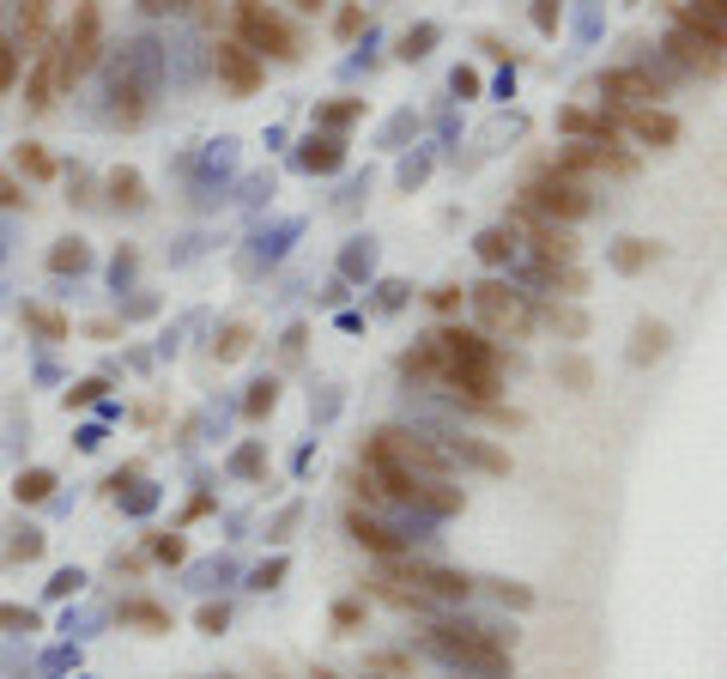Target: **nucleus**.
<instances>
[{
    "label": "nucleus",
    "instance_id": "79ce46f5",
    "mask_svg": "<svg viewBox=\"0 0 727 679\" xmlns=\"http://www.w3.org/2000/svg\"><path fill=\"white\" fill-rule=\"evenodd\" d=\"M182 552H188V546H182L176 534H158L152 540V559H164V564H182Z\"/></svg>",
    "mask_w": 727,
    "mask_h": 679
},
{
    "label": "nucleus",
    "instance_id": "423d86ee",
    "mask_svg": "<svg viewBox=\"0 0 727 679\" xmlns=\"http://www.w3.org/2000/svg\"><path fill=\"white\" fill-rule=\"evenodd\" d=\"M473 310H480V322L492 327V334H533V310L521 303V291H509L504 279H485V286H473Z\"/></svg>",
    "mask_w": 727,
    "mask_h": 679
},
{
    "label": "nucleus",
    "instance_id": "0eeeda50",
    "mask_svg": "<svg viewBox=\"0 0 727 679\" xmlns=\"http://www.w3.org/2000/svg\"><path fill=\"white\" fill-rule=\"evenodd\" d=\"M558 170H570V176H636V158L624 152L619 140H576V146H558V158H552Z\"/></svg>",
    "mask_w": 727,
    "mask_h": 679
},
{
    "label": "nucleus",
    "instance_id": "f8f14e48",
    "mask_svg": "<svg viewBox=\"0 0 727 679\" xmlns=\"http://www.w3.org/2000/svg\"><path fill=\"white\" fill-rule=\"evenodd\" d=\"M55 92H61V43H43V49H31V79H25V104L31 110H49Z\"/></svg>",
    "mask_w": 727,
    "mask_h": 679
},
{
    "label": "nucleus",
    "instance_id": "9d476101",
    "mask_svg": "<svg viewBox=\"0 0 727 679\" xmlns=\"http://www.w3.org/2000/svg\"><path fill=\"white\" fill-rule=\"evenodd\" d=\"M667 55H673L679 67H691V73H703V79L727 73V49H715L709 37H697V31H685V25L667 31Z\"/></svg>",
    "mask_w": 727,
    "mask_h": 679
},
{
    "label": "nucleus",
    "instance_id": "c756f323",
    "mask_svg": "<svg viewBox=\"0 0 727 679\" xmlns=\"http://www.w3.org/2000/svg\"><path fill=\"white\" fill-rule=\"evenodd\" d=\"M25 327H37L43 340H67V322L55 310H43V303H25Z\"/></svg>",
    "mask_w": 727,
    "mask_h": 679
},
{
    "label": "nucleus",
    "instance_id": "49530a36",
    "mask_svg": "<svg viewBox=\"0 0 727 679\" xmlns=\"http://www.w3.org/2000/svg\"><path fill=\"white\" fill-rule=\"evenodd\" d=\"M224 619H231V607H200V631H224Z\"/></svg>",
    "mask_w": 727,
    "mask_h": 679
},
{
    "label": "nucleus",
    "instance_id": "f257e3e1",
    "mask_svg": "<svg viewBox=\"0 0 727 679\" xmlns=\"http://www.w3.org/2000/svg\"><path fill=\"white\" fill-rule=\"evenodd\" d=\"M425 649L449 667H468L480 679H504L509 674V643L497 637L492 625H430Z\"/></svg>",
    "mask_w": 727,
    "mask_h": 679
},
{
    "label": "nucleus",
    "instance_id": "473e14b6",
    "mask_svg": "<svg viewBox=\"0 0 727 679\" xmlns=\"http://www.w3.org/2000/svg\"><path fill=\"white\" fill-rule=\"evenodd\" d=\"M430 43H437V25L406 31V37H401V61H425V55H430Z\"/></svg>",
    "mask_w": 727,
    "mask_h": 679
},
{
    "label": "nucleus",
    "instance_id": "4c0bfd02",
    "mask_svg": "<svg viewBox=\"0 0 727 679\" xmlns=\"http://www.w3.org/2000/svg\"><path fill=\"white\" fill-rule=\"evenodd\" d=\"M364 31V7H339V19H334V37L339 43H351Z\"/></svg>",
    "mask_w": 727,
    "mask_h": 679
},
{
    "label": "nucleus",
    "instance_id": "1a4fd4ad",
    "mask_svg": "<svg viewBox=\"0 0 727 679\" xmlns=\"http://www.w3.org/2000/svg\"><path fill=\"white\" fill-rule=\"evenodd\" d=\"M212 67H219V79H224V85H231L236 97L261 92V79H267V67H261V55L249 49V43H236V37H219V43H212Z\"/></svg>",
    "mask_w": 727,
    "mask_h": 679
},
{
    "label": "nucleus",
    "instance_id": "bb28decb",
    "mask_svg": "<svg viewBox=\"0 0 727 679\" xmlns=\"http://www.w3.org/2000/svg\"><path fill=\"white\" fill-rule=\"evenodd\" d=\"M545 322L558 327L564 340H582V334H588V315L576 310V303H545Z\"/></svg>",
    "mask_w": 727,
    "mask_h": 679
},
{
    "label": "nucleus",
    "instance_id": "20e7f679",
    "mask_svg": "<svg viewBox=\"0 0 727 679\" xmlns=\"http://www.w3.org/2000/svg\"><path fill=\"white\" fill-rule=\"evenodd\" d=\"M236 43H249L255 55H267V61H303V37L298 25H291L279 7H267V0H236Z\"/></svg>",
    "mask_w": 727,
    "mask_h": 679
},
{
    "label": "nucleus",
    "instance_id": "f704fd0d",
    "mask_svg": "<svg viewBox=\"0 0 727 679\" xmlns=\"http://www.w3.org/2000/svg\"><path fill=\"white\" fill-rule=\"evenodd\" d=\"M364 625V601H334V631L346 637V631Z\"/></svg>",
    "mask_w": 727,
    "mask_h": 679
},
{
    "label": "nucleus",
    "instance_id": "6e6d98bb",
    "mask_svg": "<svg viewBox=\"0 0 727 679\" xmlns=\"http://www.w3.org/2000/svg\"><path fill=\"white\" fill-rule=\"evenodd\" d=\"M291 7H298V13H322L327 0H291Z\"/></svg>",
    "mask_w": 727,
    "mask_h": 679
},
{
    "label": "nucleus",
    "instance_id": "864d4df0",
    "mask_svg": "<svg viewBox=\"0 0 727 679\" xmlns=\"http://www.w3.org/2000/svg\"><path fill=\"white\" fill-rule=\"evenodd\" d=\"M19 200H25V195H19V183H13V176H0V207H19Z\"/></svg>",
    "mask_w": 727,
    "mask_h": 679
},
{
    "label": "nucleus",
    "instance_id": "7c9ffc66",
    "mask_svg": "<svg viewBox=\"0 0 727 679\" xmlns=\"http://www.w3.org/2000/svg\"><path fill=\"white\" fill-rule=\"evenodd\" d=\"M358 116H364V104H358V97H346V104H322V110H315V122H322V128H351Z\"/></svg>",
    "mask_w": 727,
    "mask_h": 679
},
{
    "label": "nucleus",
    "instance_id": "a211bd4d",
    "mask_svg": "<svg viewBox=\"0 0 727 679\" xmlns=\"http://www.w3.org/2000/svg\"><path fill=\"white\" fill-rule=\"evenodd\" d=\"M558 128L570 134V140H619V122L612 116H588V110H558Z\"/></svg>",
    "mask_w": 727,
    "mask_h": 679
},
{
    "label": "nucleus",
    "instance_id": "72a5a7b5",
    "mask_svg": "<svg viewBox=\"0 0 727 679\" xmlns=\"http://www.w3.org/2000/svg\"><path fill=\"white\" fill-rule=\"evenodd\" d=\"M19 67H25V55H19V43H0V97L19 85Z\"/></svg>",
    "mask_w": 727,
    "mask_h": 679
},
{
    "label": "nucleus",
    "instance_id": "39448f33",
    "mask_svg": "<svg viewBox=\"0 0 727 679\" xmlns=\"http://www.w3.org/2000/svg\"><path fill=\"white\" fill-rule=\"evenodd\" d=\"M55 43H61V92H73L79 79L91 73L97 49H104V13H97V0H73V25Z\"/></svg>",
    "mask_w": 727,
    "mask_h": 679
},
{
    "label": "nucleus",
    "instance_id": "5701e85b",
    "mask_svg": "<svg viewBox=\"0 0 727 679\" xmlns=\"http://www.w3.org/2000/svg\"><path fill=\"white\" fill-rule=\"evenodd\" d=\"M49 492H55V473H49V468H25V473L13 480V497H19V504H43Z\"/></svg>",
    "mask_w": 727,
    "mask_h": 679
},
{
    "label": "nucleus",
    "instance_id": "2f4dec72",
    "mask_svg": "<svg viewBox=\"0 0 727 679\" xmlns=\"http://www.w3.org/2000/svg\"><path fill=\"white\" fill-rule=\"evenodd\" d=\"M370 674H394V679H413V655H401V649H377V655H370Z\"/></svg>",
    "mask_w": 727,
    "mask_h": 679
},
{
    "label": "nucleus",
    "instance_id": "7ed1b4c3",
    "mask_svg": "<svg viewBox=\"0 0 727 679\" xmlns=\"http://www.w3.org/2000/svg\"><path fill=\"white\" fill-rule=\"evenodd\" d=\"M521 207L545 212V219H558V225H576V219H588L595 195H588V183H582V176H570V170L533 164L528 183H521Z\"/></svg>",
    "mask_w": 727,
    "mask_h": 679
},
{
    "label": "nucleus",
    "instance_id": "603ef678",
    "mask_svg": "<svg viewBox=\"0 0 727 679\" xmlns=\"http://www.w3.org/2000/svg\"><path fill=\"white\" fill-rule=\"evenodd\" d=\"M454 92L473 97V92H480V73H473V67H461V73H454Z\"/></svg>",
    "mask_w": 727,
    "mask_h": 679
},
{
    "label": "nucleus",
    "instance_id": "4be33fe9",
    "mask_svg": "<svg viewBox=\"0 0 727 679\" xmlns=\"http://www.w3.org/2000/svg\"><path fill=\"white\" fill-rule=\"evenodd\" d=\"M13 164H19V176H31V183H49V176H55V158L43 152L37 140H25V146H19V152H13Z\"/></svg>",
    "mask_w": 727,
    "mask_h": 679
},
{
    "label": "nucleus",
    "instance_id": "6ab92c4d",
    "mask_svg": "<svg viewBox=\"0 0 727 679\" xmlns=\"http://www.w3.org/2000/svg\"><path fill=\"white\" fill-rule=\"evenodd\" d=\"M533 279H540V286H552L558 298H576V291H588V274H582L576 262H545V255H540V262H533Z\"/></svg>",
    "mask_w": 727,
    "mask_h": 679
},
{
    "label": "nucleus",
    "instance_id": "5fc2aeb1",
    "mask_svg": "<svg viewBox=\"0 0 727 679\" xmlns=\"http://www.w3.org/2000/svg\"><path fill=\"white\" fill-rule=\"evenodd\" d=\"M182 0H146V13H176Z\"/></svg>",
    "mask_w": 727,
    "mask_h": 679
},
{
    "label": "nucleus",
    "instance_id": "58836bf2",
    "mask_svg": "<svg viewBox=\"0 0 727 679\" xmlns=\"http://www.w3.org/2000/svg\"><path fill=\"white\" fill-rule=\"evenodd\" d=\"M0 631H37V613L31 607H0Z\"/></svg>",
    "mask_w": 727,
    "mask_h": 679
},
{
    "label": "nucleus",
    "instance_id": "a18cd8bd",
    "mask_svg": "<svg viewBox=\"0 0 727 679\" xmlns=\"http://www.w3.org/2000/svg\"><path fill=\"white\" fill-rule=\"evenodd\" d=\"M97 394H104V382L91 377V382H79V389L67 394V406H91V401H97Z\"/></svg>",
    "mask_w": 727,
    "mask_h": 679
},
{
    "label": "nucleus",
    "instance_id": "c03bdc74",
    "mask_svg": "<svg viewBox=\"0 0 727 679\" xmlns=\"http://www.w3.org/2000/svg\"><path fill=\"white\" fill-rule=\"evenodd\" d=\"M564 382H570V389H588V382H595V370H588L582 358H564Z\"/></svg>",
    "mask_w": 727,
    "mask_h": 679
},
{
    "label": "nucleus",
    "instance_id": "c9c22d12",
    "mask_svg": "<svg viewBox=\"0 0 727 679\" xmlns=\"http://www.w3.org/2000/svg\"><path fill=\"white\" fill-rule=\"evenodd\" d=\"M558 19H564V0H533V25H540L545 37L558 31Z\"/></svg>",
    "mask_w": 727,
    "mask_h": 679
},
{
    "label": "nucleus",
    "instance_id": "37998d69",
    "mask_svg": "<svg viewBox=\"0 0 727 679\" xmlns=\"http://www.w3.org/2000/svg\"><path fill=\"white\" fill-rule=\"evenodd\" d=\"M430 310H442V315L461 310V286H437V291H430Z\"/></svg>",
    "mask_w": 727,
    "mask_h": 679
},
{
    "label": "nucleus",
    "instance_id": "09e8293b",
    "mask_svg": "<svg viewBox=\"0 0 727 679\" xmlns=\"http://www.w3.org/2000/svg\"><path fill=\"white\" fill-rule=\"evenodd\" d=\"M182 7H188V13L200 19V25H212V19H219V0H182Z\"/></svg>",
    "mask_w": 727,
    "mask_h": 679
},
{
    "label": "nucleus",
    "instance_id": "aec40b11",
    "mask_svg": "<svg viewBox=\"0 0 727 679\" xmlns=\"http://www.w3.org/2000/svg\"><path fill=\"white\" fill-rule=\"evenodd\" d=\"M655 255H661L655 243H643V237H624V243L612 249V267H619V274H643V267H649Z\"/></svg>",
    "mask_w": 727,
    "mask_h": 679
},
{
    "label": "nucleus",
    "instance_id": "3c124183",
    "mask_svg": "<svg viewBox=\"0 0 727 679\" xmlns=\"http://www.w3.org/2000/svg\"><path fill=\"white\" fill-rule=\"evenodd\" d=\"M79 583H85V576H79V571H61V576H55V583H49V595H73Z\"/></svg>",
    "mask_w": 727,
    "mask_h": 679
},
{
    "label": "nucleus",
    "instance_id": "f3484780",
    "mask_svg": "<svg viewBox=\"0 0 727 679\" xmlns=\"http://www.w3.org/2000/svg\"><path fill=\"white\" fill-rule=\"evenodd\" d=\"M346 528H351V540H358V546H370L377 559H406V540L394 534V528H382L377 516H364V509H351V516H346Z\"/></svg>",
    "mask_w": 727,
    "mask_h": 679
},
{
    "label": "nucleus",
    "instance_id": "6e6552de",
    "mask_svg": "<svg viewBox=\"0 0 727 679\" xmlns=\"http://www.w3.org/2000/svg\"><path fill=\"white\" fill-rule=\"evenodd\" d=\"M509 231H516V237H528V243L540 249L545 262H576V237H570V225L545 219V212L516 207V212H509Z\"/></svg>",
    "mask_w": 727,
    "mask_h": 679
},
{
    "label": "nucleus",
    "instance_id": "a19ab883",
    "mask_svg": "<svg viewBox=\"0 0 727 679\" xmlns=\"http://www.w3.org/2000/svg\"><path fill=\"white\" fill-rule=\"evenodd\" d=\"M243 346H249V327H243V322H231V327L219 334V358H236Z\"/></svg>",
    "mask_w": 727,
    "mask_h": 679
},
{
    "label": "nucleus",
    "instance_id": "de8ad7c7",
    "mask_svg": "<svg viewBox=\"0 0 727 679\" xmlns=\"http://www.w3.org/2000/svg\"><path fill=\"white\" fill-rule=\"evenodd\" d=\"M492 588H497V601H504V607H528L533 601L528 588H509V583H492Z\"/></svg>",
    "mask_w": 727,
    "mask_h": 679
},
{
    "label": "nucleus",
    "instance_id": "412c9836",
    "mask_svg": "<svg viewBox=\"0 0 727 679\" xmlns=\"http://www.w3.org/2000/svg\"><path fill=\"white\" fill-rule=\"evenodd\" d=\"M473 249H480L485 267H504L509 255H516V231H509V225H497V231H480V243H473Z\"/></svg>",
    "mask_w": 727,
    "mask_h": 679
},
{
    "label": "nucleus",
    "instance_id": "cd10ccee",
    "mask_svg": "<svg viewBox=\"0 0 727 679\" xmlns=\"http://www.w3.org/2000/svg\"><path fill=\"white\" fill-rule=\"evenodd\" d=\"M109 200H116V207H146L140 176H134V170H116V176H109Z\"/></svg>",
    "mask_w": 727,
    "mask_h": 679
},
{
    "label": "nucleus",
    "instance_id": "2eb2a0df",
    "mask_svg": "<svg viewBox=\"0 0 727 679\" xmlns=\"http://www.w3.org/2000/svg\"><path fill=\"white\" fill-rule=\"evenodd\" d=\"M619 128H631L643 146H679V122L667 116V110H655V104L624 110V116H619Z\"/></svg>",
    "mask_w": 727,
    "mask_h": 679
},
{
    "label": "nucleus",
    "instance_id": "c85d7f7f",
    "mask_svg": "<svg viewBox=\"0 0 727 679\" xmlns=\"http://www.w3.org/2000/svg\"><path fill=\"white\" fill-rule=\"evenodd\" d=\"M339 140H310L303 146V170H339Z\"/></svg>",
    "mask_w": 727,
    "mask_h": 679
},
{
    "label": "nucleus",
    "instance_id": "e433bc0d",
    "mask_svg": "<svg viewBox=\"0 0 727 679\" xmlns=\"http://www.w3.org/2000/svg\"><path fill=\"white\" fill-rule=\"evenodd\" d=\"M37 552H43V534H37V528H19V540H13V546H7V559H37Z\"/></svg>",
    "mask_w": 727,
    "mask_h": 679
},
{
    "label": "nucleus",
    "instance_id": "393cba45",
    "mask_svg": "<svg viewBox=\"0 0 727 679\" xmlns=\"http://www.w3.org/2000/svg\"><path fill=\"white\" fill-rule=\"evenodd\" d=\"M122 625H140V631H170V613L158 601H122Z\"/></svg>",
    "mask_w": 727,
    "mask_h": 679
},
{
    "label": "nucleus",
    "instance_id": "b1692460",
    "mask_svg": "<svg viewBox=\"0 0 727 679\" xmlns=\"http://www.w3.org/2000/svg\"><path fill=\"white\" fill-rule=\"evenodd\" d=\"M49 267H55V274H85V267H91V249L79 243V237H67V243L49 249Z\"/></svg>",
    "mask_w": 727,
    "mask_h": 679
},
{
    "label": "nucleus",
    "instance_id": "8fccbe9b",
    "mask_svg": "<svg viewBox=\"0 0 727 679\" xmlns=\"http://www.w3.org/2000/svg\"><path fill=\"white\" fill-rule=\"evenodd\" d=\"M279 576H286V564H279V559H273V564H261V571H255V588H273Z\"/></svg>",
    "mask_w": 727,
    "mask_h": 679
},
{
    "label": "nucleus",
    "instance_id": "ddd939ff",
    "mask_svg": "<svg viewBox=\"0 0 727 679\" xmlns=\"http://www.w3.org/2000/svg\"><path fill=\"white\" fill-rule=\"evenodd\" d=\"M600 92H607L612 104H624V110H643V104H655V97H667L661 79L643 73V67H612V73L600 79Z\"/></svg>",
    "mask_w": 727,
    "mask_h": 679
},
{
    "label": "nucleus",
    "instance_id": "ea45409f",
    "mask_svg": "<svg viewBox=\"0 0 727 679\" xmlns=\"http://www.w3.org/2000/svg\"><path fill=\"white\" fill-rule=\"evenodd\" d=\"M273 401H279V389H273V382H255V394H249L243 413H249V418H261V413H273Z\"/></svg>",
    "mask_w": 727,
    "mask_h": 679
},
{
    "label": "nucleus",
    "instance_id": "f03ea898",
    "mask_svg": "<svg viewBox=\"0 0 727 679\" xmlns=\"http://www.w3.org/2000/svg\"><path fill=\"white\" fill-rule=\"evenodd\" d=\"M364 461L382 473H413V480H442L449 473V456L425 431H401V425H382L370 437V449H364Z\"/></svg>",
    "mask_w": 727,
    "mask_h": 679
},
{
    "label": "nucleus",
    "instance_id": "a878e982",
    "mask_svg": "<svg viewBox=\"0 0 727 679\" xmlns=\"http://www.w3.org/2000/svg\"><path fill=\"white\" fill-rule=\"evenodd\" d=\"M667 353V327L661 322H643L636 327V346H631V365H649V358Z\"/></svg>",
    "mask_w": 727,
    "mask_h": 679
},
{
    "label": "nucleus",
    "instance_id": "4468645a",
    "mask_svg": "<svg viewBox=\"0 0 727 679\" xmlns=\"http://www.w3.org/2000/svg\"><path fill=\"white\" fill-rule=\"evenodd\" d=\"M430 444H437L449 461H473V468H485V473H509V456H504V449H492V444H480V437H449V431H437Z\"/></svg>",
    "mask_w": 727,
    "mask_h": 679
},
{
    "label": "nucleus",
    "instance_id": "9b49d317",
    "mask_svg": "<svg viewBox=\"0 0 727 679\" xmlns=\"http://www.w3.org/2000/svg\"><path fill=\"white\" fill-rule=\"evenodd\" d=\"M667 19L727 49V0H667Z\"/></svg>",
    "mask_w": 727,
    "mask_h": 679
},
{
    "label": "nucleus",
    "instance_id": "dca6fc26",
    "mask_svg": "<svg viewBox=\"0 0 727 679\" xmlns=\"http://www.w3.org/2000/svg\"><path fill=\"white\" fill-rule=\"evenodd\" d=\"M13 43L19 55L49 43V0H13Z\"/></svg>",
    "mask_w": 727,
    "mask_h": 679
}]
</instances>
